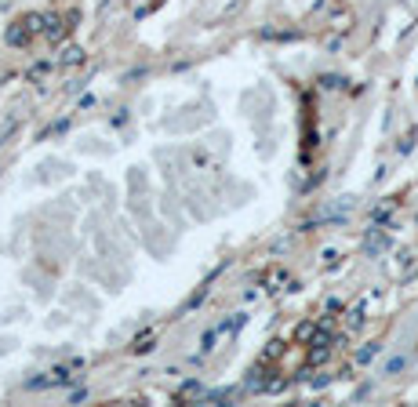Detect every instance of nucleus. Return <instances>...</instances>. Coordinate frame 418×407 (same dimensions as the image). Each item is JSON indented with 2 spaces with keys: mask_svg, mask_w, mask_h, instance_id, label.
<instances>
[{
  "mask_svg": "<svg viewBox=\"0 0 418 407\" xmlns=\"http://www.w3.org/2000/svg\"><path fill=\"white\" fill-rule=\"evenodd\" d=\"M87 397H91V393H87V389L80 386V389H73V393H69V404H84Z\"/></svg>",
  "mask_w": 418,
  "mask_h": 407,
  "instance_id": "18",
  "label": "nucleus"
},
{
  "mask_svg": "<svg viewBox=\"0 0 418 407\" xmlns=\"http://www.w3.org/2000/svg\"><path fill=\"white\" fill-rule=\"evenodd\" d=\"M371 219H375V222H386V219H389V208H375Z\"/></svg>",
  "mask_w": 418,
  "mask_h": 407,
  "instance_id": "21",
  "label": "nucleus"
},
{
  "mask_svg": "<svg viewBox=\"0 0 418 407\" xmlns=\"http://www.w3.org/2000/svg\"><path fill=\"white\" fill-rule=\"evenodd\" d=\"M58 66H66V69H73V66H84V47H80V44H69L66 51H62Z\"/></svg>",
  "mask_w": 418,
  "mask_h": 407,
  "instance_id": "5",
  "label": "nucleus"
},
{
  "mask_svg": "<svg viewBox=\"0 0 418 407\" xmlns=\"http://www.w3.org/2000/svg\"><path fill=\"white\" fill-rule=\"evenodd\" d=\"M389 248V236L382 233V229H367V236H364V251L367 254H382Z\"/></svg>",
  "mask_w": 418,
  "mask_h": 407,
  "instance_id": "3",
  "label": "nucleus"
},
{
  "mask_svg": "<svg viewBox=\"0 0 418 407\" xmlns=\"http://www.w3.org/2000/svg\"><path fill=\"white\" fill-rule=\"evenodd\" d=\"M4 41H8L11 47H26V44L33 41V33H30V25L19 19V22H11L8 30H4Z\"/></svg>",
  "mask_w": 418,
  "mask_h": 407,
  "instance_id": "1",
  "label": "nucleus"
},
{
  "mask_svg": "<svg viewBox=\"0 0 418 407\" xmlns=\"http://www.w3.org/2000/svg\"><path fill=\"white\" fill-rule=\"evenodd\" d=\"M22 22L30 25V33H33V36L47 30V15H44V11H26V15H22Z\"/></svg>",
  "mask_w": 418,
  "mask_h": 407,
  "instance_id": "7",
  "label": "nucleus"
},
{
  "mask_svg": "<svg viewBox=\"0 0 418 407\" xmlns=\"http://www.w3.org/2000/svg\"><path fill=\"white\" fill-rule=\"evenodd\" d=\"M378 353H382V346H378V342H367V346H364V349L357 353V364H371Z\"/></svg>",
  "mask_w": 418,
  "mask_h": 407,
  "instance_id": "11",
  "label": "nucleus"
},
{
  "mask_svg": "<svg viewBox=\"0 0 418 407\" xmlns=\"http://www.w3.org/2000/svg\"><path fill=\"white\" fill-rule=\"evenodd\" d=\"M342 84H346V80H342V76H335V73H324V76H320V87H324V91H338Z\"/></svg>",
  "mask_w": 418,
  "mask_h": 407,
  "instance_id": "16",
  "label": "nucleus"
},
{
  "mask_svg": "<svg viewBox=\"0 0 418 407\" xmlns=\"http://www.w3.org/2000/svg\"><path fill=\"white\" fill-rule=\"evenodd\" d=\"M66 33H69V22H66V15H55V11H52V15H47V30H44V36H47L52 44H58Z\"/></svg>",
  "mask_w": 418,
  "mask_h": 407,
  "instance_id": "2",
  "label": "nucleus"
},
{
  "mask_svg": "<svg viewBox=\"0 0 418 407\" xmlns=\"http://www.w3.org/2000/svg\"><path fill=\"white\" fill-rule=\"evenodd\" d=\"M52 69H55V62H36V66H33L26 76H30V80H41V76H47Z\"/></svg>",
  "mask_w": 418,
  "mask_h": 407,
  "instance_id": "15",
  "label": "nucleus"
},
{
  "mask_svg": "<svg viewBox=\"0 0 418 407\" xmlns=\"http://www.w3.org/2000/svg\"><path fill=\"white\" fill-rule=\"evenodd\" d=\"M415 138H418V131H408V135H404L400 142H397V153H400V157H408V153L415 149Z\"/></svg>",
  "mask_w": 418,
  "mask_h": 407,
  "instance_id": "14",
  "label": "nucleus"
},
{
  "mask_svg": "<svg viewBox=\"0 0 418 407\" xmlns=\"http://www.w3.org/2000/svg\"><path fill=\"white\" fill-rule=\"evenodd\" d=\"M11 131H15V120H8L4 127H0V146H4V138H8Z\"/></svg>",
  "mask_w": 418,
  "mask_h": 407,
  "instance_id": "20",
  "label": "nucleus"
},
{
  "mask_svg": "<svg viewBox=\"0 0 418 407\" xmlns=\"http://www.w3.org/2000/svg\"><path fill=\"white\" fill-rule=\"evenodd\" d=\"M346 327H349V331H360V327H364V305H357V309H349V316H346Z\"/></svg>",
  "mask_w": 418,
  "mask_h": 407,
  "instance_id": "12",
  "label": "nucleus"
},
{
  "mask_svg": "<svg viewBox=\"0 0 418 407\" xmlns=\"http://www.w3.org/2000/svg\"><path fill=\"white\" fill-rule=\"evenodd\" d=\"M316 327H320V324H313V320H306V324H298V331H295V338H298V342H313V335H316Z\"/></svg>",
  "mask_w": 418,
  "mask_h": 407,
  "instance_id": "13",
  "label": "nucleus"
},
{
  "mask_svg": "<svg viewBox=\"0 0 418 407\" xmlns=\"http://www.w3.org/2000/svg\"><path fill=\"white\" fill-rule=\"evenodd\" d=\"M404 367H408V360H404V356H393V360L386 364V375H397V371H404Z\"/></svg>",
  "mask_w": 418,
  "mask_h": 407,
  "instance_id": "17",
  "label": "nucleus"
},
{
  "mask_svg": "<svg viewBox=\"0 0 418 407\" xmlns=\"http://www.w3.org/2000/svg\"><path fill=\"white\" fill-rule=\"evenodd\" d=\"M153 349H157L153 331H142V335L135 338V346H131V353H135V356H146V353H153Z\"/></svg>",
  "mask_w": 418,
  "mask_h": 407,
  "instance_id": "6",
  "label": "nucleus"
},
{
  "mask_svg": "<svg viewBox=\"0 0 418 407\" xmlns=\"http://www.w3.org/2000/svg\"><path fill=\"white\" fill-rule=\"evenodd\" d=\"M66 22H69V30H77V25H80V11H66Z\"/></svg>",
  "mask_w": 418,
  "mask_h": 407,
  "instance_id": "19",
  "label": "nucleus"
},
{
  "mask_svg": "<svg viewBox=\"0 0 418 407\" xmlns=\"http://www.w3.org/2000/svg\"><path fill=\"white\" fill-rule=\"evenodd\" d=\"M197 397H204V386H200V382H186L179 389V400H197Z\"/></svg>",
  "mask_w": 418,
  "mask_h": 407,
  "instance_id": "10",
  "label": "nucleus"
},
{
  "mask_svg": "<svg viewBox=\"0 0 418 407\" xmlns=\"http://www.w3.org/2000/svg\"><path fill=\"white\" fill-rule=\"evenodd\" d=\"M284 353V342L280 338H273V342H265V349H262V364H270V360H276V356Z\"/></svg>",
  "mask_w": 418,
  "mask_h": 407,
  "instance_id": "9",
  "label": "nucleus"
},
{
  "mask_svg": "<svg viewBox=\"0 0 418 407\" xmlns=\"http://www.w3.org/2000/svg\"><path fill=\"white\" fill-rule=\"evenodd\" d=\"M262 375H265V367L255 364V367L248 371V378H244V389H251V393H265V382H270V378H262Z\"/></svg>",
  "mask_w": 418,
  "mask_h": 407,
  "instance_id": "4",
  "label": "nucleus"
},
{
  "mask_svg": "<svg viewBox=\"0 0 418 407\" xmlns=\"http://www.w3.org/2000/svg\"><path fill=\"white\" fill-rule=\"evenodd\" d=\"M327 356H331V346H309V367L327 364Z\"/></svg>",
  "mask_w": 418,
  "mask_h": 407,
  "instance_id": "8",
  "label": "nucleus"
}]
</instances>
